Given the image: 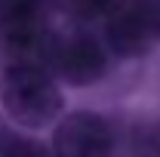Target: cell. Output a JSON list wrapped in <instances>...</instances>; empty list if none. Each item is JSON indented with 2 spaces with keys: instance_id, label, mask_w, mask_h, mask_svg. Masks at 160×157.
I'll return each instance as SVG.
<instances>
[{
  "instance_id": "6da1fadb",
  "label": "cell",
  "mask_w": 160,
  "mask_h": 157,
  "mask_svg": "<svg viewBox=\"0 0 160 157\" xmlns=\"http://www.w3.org/2000/svg\"><path fill=\"white\" fill-rule=\"evenodd\" d=\"M0 105L25 129H43L62 117L65 99L56 77L37 62L16 59L0 74Z\"/></svg>"
},
{
  "instance_id": "7a4b0ae2",
  "label": "cell",
  "mask_w": 160,
  "mask_h": 157,
  "mask_svg": "<svg viewBox=\"0 0 160 157\" xmlns=\"http://www.w3.org/2000/svg\"><path fill=\"white\" fill-rule=\"evenodd\" d=\"M105 40L120 59H139L160 40V0H114L105 13Z\"/></svg>"
},
{
  "instance_id": "3957f363",
  "label": "cell",
  "mask_w": 160,
  "mask_h": 157,
  "mask_svg": "<svg viewBox=\"0 0 160 157\" xmlns=\"http://www.w3.org/2000/svg\"><path fill=\"white\" fill-rule=\"evenodd\" d=\"M40 65L52 77L65 80V83L89 86V83L105 77V71H108V49L86 31L49 34Z\"/></svg>"
},
{
  "instance_id": "277c9868",
  "label": "cell",
  "mask_w": 160,
  "mask_h": 157,
  "mask_svg": "<svg viewBox=\"0 0 160 157\" xmlns=\"http://www.w3.org/2000/svg\"><path fill=\"white\" fill-rule=\"evenodd\" d=\"M46 0H0V40L25 62H43L49 40Z\"/></svg>"
},
{
  "instance_id": "5b68a950",
  "label": "cell",
  "mask_w": 160,
  "mask_h": 157,
  "mask_svg": "<svg viewBox=\"0 0 160 157\" xmlns=\"http://www.w3.org/2000/svg\"><path fill=\"white\" fill-rule=\"evenodd\" d=\"M52 157H114V129L96 111H71L56 123Z\"/></svg>"
},
{
  "instance_id": "8992f818",
  "label": "cell",
  "mask_w": 160,
  "mask_h": 157,
  "mask_svg": "<svg viewBox=\"0 0 160 157\" xmlns=\"http://www.w3.org/2000/svg\"><path fill=\"white\" fill-rule=\"evenodd\" d=\"M132 157H160V120H145L132 129L129 139Z\"/></svg>"
},
{
  "instance_id": "52a82bcc",
  "label": "cell",
  "mask_w": 160,
  "mask_h": 157,
  "mask_svg": "<svg viewBox=\"0 0 160 157\" xmlns=\"http://www.w3.org/2000/svg\"><path fill=\"white\" fill-rule=\"evenodd\" d=\"M114 0H62V6L80 22H92V19H105L108 6Z\"/></svg>"
},
{
  "instance_id": "ba28073f",
  "label": "cell",
  "mask_w": 160,
  "mask_h": 157,
  "mask_svg": "<svg viewBox=\"0 0 160 157\" xmlns=\"http://www.w3.org/2000/svg\"><path fill=\"white\" fill-rule=\"evenodd\" d=\"M0 157H52V151L43 148V145L34 142V139L9 136V139H6V145L0 148Z\"/></svg>"
},
{
  "instance_id": "9c48e42d",
  "label": "cell",
  "mask_w": 160,
  "mask_h": 157,
  "mask_svg": "<svg viewBox=\"0 0 160 157\" xmlns=\"http://www.w3.org/2000/svg\"><path fill=\"white\" fill-rule=\"evenodd\" d=\"M12 136V133H9V129H6V126H3V123H0V148H3V145H6V139Z\"/></svg>"
}]
</instances>
